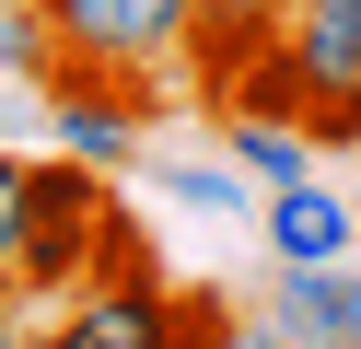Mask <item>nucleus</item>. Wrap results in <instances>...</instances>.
<instances>
[{"mask_svg":"<svg viewBox=\"0 0 361 349\" xmlns=\"http://www.w3.org/2000/svg\"><path fill=\"white\" fill-rule=\"evenodd\" d=\"M12 233H24V163L0 152V256H12Z\"/></svg>","mask_w":361,"mask_h":349,"instance_id":"obj_9","label":"nucleus"},{"mask_svg":"<svg viewBox=\"0 0 361 349\" xmlns=\"http://www.w3.org/2000/svg\"><path fill=\"white\" fill-rule=\"evenodd\" d=\"M0 349H35V326H24V291L0 279Z\"/></svg>","mask_w":361,"mask_h":349,"instance_id":"obj_10","label":"nucleus"},{"mask_svg":"<svg viewBox=\"0 0 361 349\" xmlns=\"http://www.w3.org/2000/svg\"><path fill=\"white\" fill-rule=\"evenodd\" d=\"M221 152H233L257 186H291V175H314V128H291V116H233V128H221Z\"/></svg>","mask_w":361,"mask_h":349,"instance_id":"obj_6","label":"nucleus"},{"mask_svg":"<svg viewBox=\"0 0 361 349\" xmlns=\"http://www.w3.org/2000/svg\"><path fill=\"white\" fill-rule=\"evenodd\" d=\"M198 12H233V23H291V0H198Z\"/></svg>","mask_w":361,"mask_h":349,"instance_id":"obj_11","label":"nucleus"},{"mask_svg":"<svg viewBox=\"0 0 361 349\" xmlns=\"http://www.w3.org/2000/svg\"><path fill=\"white\" fill-rule=\"evenodd\" d=\"M47 35L71 70H105V82H164L198 35V0H47Z\"/></svg>","mask_w":361,"mask_h":349,"instance_id":"obj_1","label":"nucleus"},{"mask_svg":"<svg viewBox=\"0 0 361 349\" xmlns=\"http://www.w3.org/2000/svg\"><path fill=\"white\" fill-rule=\"evenodd\" d=\"M94 233H105V221H47V209H24V233H12V256H0V279H12L24 302L82 291V279H94Z\"/></svg>","mask_w":361,"mask_h":349,"instance_id":"obj_5","label":"nucleus"},{"mask_svg":"<svg viewBox=\"0 0 361 349\" xmlns=\"http://www.w3.org/2000/svg\"><path fill=\"white\" fill-rule=\"evenodd\" d=\"M338 12H350V23H361V0H338Z\"/></svg>","mask_w":361,"mask_h":349,"instance_id":"obj_12","label":"nucleus"},{"mask_svg":"<svg viewBox=\"0 0 361 349\" xmlns=\"http://www.w3.org/2000/svg\"><path fill=\"white\" fill-rule=\"evenodd\" d=\"M164 186H175L187 209H210V221H233V209H257V175H245L233 152H221V163H175Z\"/></svg>","mask_w":361,"mask_h":349,"instance_id":"obj_7","label":"nucleus"},{"mask_svg":"<svg viewBox=\"0 0 361 349\" xmlns=\"http://www.w3.org/2000/svg\"><path fill=\"white\" fill-rule=\"evenodd\" d=\"M35 349H175V279L164 268L82 279V291H59V314L35 326Z\"/></svg>","mask_w":361,"mask_h":349,"instance_id":"obj_2","label":"nucleus"},{"mask_svg":"<svg viewBox=\"0 0 361 349\" xmlns=\"http://www.w3.org/2000/svg\"><path fill=\"white\" fill-rule=\"evenodd\" d=\"M0 70H24V82H47V70H59L47 0H0Z\"/></svg>","mask_w":361,"mask_h":349,"instance_id":"obj_8","label":"nucleus"},{"mask_svg":"<svg viewBox=\"0 0 361 349\" xmlns=\"http://www.w3.org/2000/svg\"><path fill=\"white\" fill-rule=\"evenodd\" d=\"M257 233H268V256H280V268H326V256H350V233H361V209L338 198L326 175H291V186H268V209H257Z\"/></svg>","mask_w":361,"mask_h":349,"instance_id":"obj_4","label":"nucleus"},{"mask_svg":"<svg viewBox=\"0 0 361 349\" xmlns=\"http://www.w3.org/2000/svg\"><path fill=\"white\" fill-rule=\"evenodd\" d=\"M268 326L291 349H361V268L326 256V268H280L268 279Z\"/></svg>","mask_w":361,"mask_h":349,"instance_id":"obj_3","label":"nucleus"}]
</instances>
